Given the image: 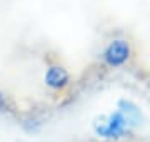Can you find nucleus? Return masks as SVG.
<instances>
[{
	"label": "nucleus",
	"instance_id": "5",
	"mask_svg": "<svg viewBox=\"0 0 150 142\" xmlns=\"http://www.w3.org/2000/svg\"><path fill=\"white\" fill-rule=\"evenodd\" d=\"M4 109H5V99H4L2 94H0V112H2Z\"/></svg>",
	"mask_w": 150,
	"mask_h": 142
},
{
	"label": "nucleus",
	"instance_id": "3",
	"mask_svg": "<svg viewBox=\"0 0 150 142\" xmlns=\"http://www.w3.org/2000/svg\"><path fill=\"white\" fill-rule=\"evenodd\" d=\"M69 82V72L64 67L52 65L45 72V84L50 89H64Z\"/></svg>",
	"mask_w": 150,
	"mask_h": 142
},
{
	"label": "nucleus",
	"instance_id": "4",
	"mask_svg": "<svg viewBox=\"0 0 150 142\" xmlns=\"http://www.w3.org/2000/svg\"><path fill=\"white\" fill-rule=\"evenodd\" d=\"M118 109L125 115V119L129 120L130 124H139L140 119H142V115H140V109H137L132 102L129 100H120L118 102Z\"/></svg>",
	"mask_w": 150,
	"mask_h": 142
},
{
	"label": "nucleus",
	"instance_id": "1",
	"mask_svg": "<svg viewBox=\"0 0 150 142\" xmlns=\"http://www.w3.org/2000/svg\"><path fill=\"white\" fill-rule=\"evenodd\" d=\"M127 126H129V120L125 119V115L120 110H117L108 115L107 122L95 124V132L102 137H120L125 134Z\"/></svg>",
	"mask_w": 150,
	"mask_h": 142
},
{
	"label": "nucleus",
	"instance_id": "2",
	"mask_svg": "<svg viewBox=\"0 0 150 142\" xmlns=\"http://www.w3.org/2000/svg\"><path fill=\"white\" fill-rule=\"evenodd\" d=\"M129 57H130V45H129L127 40H122V38L110 42L108 47L105 49V52H103L105 62L112 67L125 64V62L129 60Z\"/></svg>",
	"mask_w": 150,
	"mask_h": 142
}]
</instances>
